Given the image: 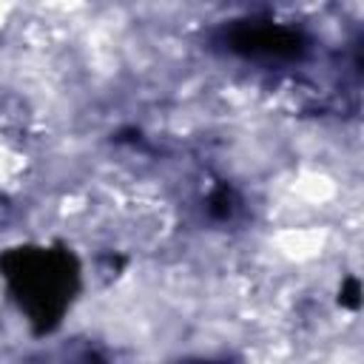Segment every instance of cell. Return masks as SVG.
<instances>
[{"label":"cell","instance_id":"obj_3","mask_svg":"<svg viewBox=\"0 0 364 364\" xmlns=\"http://www.w3.org/2000/svg\"><path fill=\"white\" fill-rule=\"evenodd\" d=\"M210 213H213L216 219H225V216L230 213V191H228L225 185L213 191V196H210Z\"/></svg>","mask_w":364,"mask_h":364},{"label":"cell","instance_id":"obj_2","mask_svg":"<svg viewBox=\"0 0 364 364\" xmlns=\"http://www.w3.org/2000/svg\"><path fill=\"white\" fill-rule=\"evenodd\" d=\"M230 48L242 54H267V57H293L301 51V37L290 28L273 23H239L230 31Z\"/></svg>","mask_w":364,"mask_h":364},{"label":"cell","instance_id":"obj_4","mask_svg":"<svg viewBox=\"0 0 364 364\" xmlns=\"http://www.w3.org/2000/svg\"><path fill=\"white\" fill-rule=\"evenodd\" d=\"M358 293H361V287H358V282L355 279H347V284H344V290H341V304L344 307H350V310H355L358 307Z\"/></svg>","mask_w":364,"mask_h":364},{"label":"cell","instance_id":"obj_1","mask_svg":"<svg viewBox=\"0 0 364 364\" xmlns=\"http://www.w3.org/2000/svg\"><path fill=\"white\" fill-rule=\"evenodd\" d=\"M0 270L40 336L60 324L80 284V264L65 247H11Z\"/></svg>","mask_w":364,"mask_h":364}]
</instances>
